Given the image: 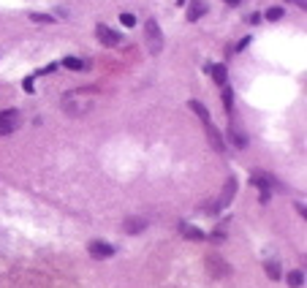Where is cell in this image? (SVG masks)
Here are the masks:
<instances>
[{"mask_svg":"<svg viewBox=\"0 0 307 288\" xmlns=\"http://www.w3.org/2000/svg\"><path fill=\"white\" fill-rule=\"evenodd\" d=\"M302 283H304V272H302V269H293V272H288V285L299 288Z\"/></svg>","mask_w":307,"mask_h":288,"instance_id":"2e32d148","label":"cell"},{"mask_svg":"<svg viewBox=\"0 0 307 288\" xmlns=\"http://www.w3.org/2000/svg\"><path fill=\"white\" fill-rule=\"evenodd\" d=\"M226 3H229V6H239L242 0H226Z\"/></svg>","mask_w":307,"mask_h":288,"instance_id":"d4e9b609","label":"cell"},{"mask_svg":"<svg viewBox=\"0 0 307 288\" xmlns=\"http://www.w3.org/2000/svg\"><path fill=\"white\" fill-rule=\"evenodd\" d=\"M19 123H22V115H19V109H6L0 112V133H14L19 128Z\"/></svg>","mask_w":307,"mask_h":288,"instance_id":"277c9868","label":"cell"},{"mask_svg":"<svg viewBox=\"0 0 307 288\" xmlns=\"http://www.w3.org/2000/svg\"><path fill=\"white\" fill-rule=\"evenodd\" d=\"M212 239H215V242H223L226 237H223V231H215V234H212Z\"/></svg>","mask_w":307,"mask_h":288,"instance_id":"cb8c5ba5","label":"cell"},{"mask_svg":"<svg viewBox=\"0 0 307 288\" xmlns=\"http://www.w3.org/2000/svg\"><path fill=\"white\" fill-rule=\"evenodd\" d=\"M63 65H65L68 71H82V68H84V63H82L79 57H65V60H63Z\"/></svg>","mask_w":307,"mask_h":288,"instance_id":"ac0fdd59","label":"cell"},{"mask_svg":"<svg viewBox=\"0 0 307 288\" xmlns=\"http://www.w3.org/2000/svg\"><path fill=\"white\" fill-rule=\"evenodd\" d=\"M188 106H190L193 112H196V115H198V120H201L204 125H207V123H212V117H210V109H207V106H204L201 101H188Z\"/></svg>","mask_w":307,"mask_h":288,"instance_id":"7c38bea8","label":"cell"},{"mask_svg":"<svg viewBox=\"0 0 307 288\" xmlns=\"http://www.w3.org/2000/svg\"><path fill=\"white\" fill-rule=\"evenodd\" d=\"M264 269H266V274H269L272 280H280V264H277V261H266Z\"/></svg>","mask_w":307,"mask_h":288,"instance_id":"e0dca14e","label":"cell"},{"mask_svg":"<svg viewBox=\"0 0 307 288\" xmlns=\"http://www.w3.org/2000/svg\"><path fill=\"white\" fill-rule=\"evenodd\" d=\"M264 17L269 19V22H277V19H283V9H280V6H272V9L266 11Z\"/></svg>","mask_w":307,"mask_h":288,"instance_id":"d6986e66","label":"cell"},{"mask_svg":"<svg viewBox=\"0 0 307 288\" xmlns=\"http://www.w3.org/2000/svg\"><path fill=\"white\" fill-rule=\"evenodd\" d=\"M207 71H212V79H215V84L226 87V82H229V71H226V65H223V63L212 65V68H207Z\"/></svg>","mask_w":307,"mask_h":288,"instance_id":"8fae6325","label":"cell"},{"mask_svg":"<svg viewBox=\"0 0 307 288\" xmlns=\"http://www.w3.org/2000/svg\"><path fill=\"white\" fill-rule=\"evenodd\" d=\"M95 36H98V41L106 44V46H117L120 41H123V36H120L117 30L106 28V25H98V28H95Z\"/></svg>","mask_w":307,"mask_h":288,"instance_id":"8992f818","label":"cell"},{"mask_svg":"<svg viewBox=\"0 0 307 288\" xmlns=\"http://www.w3.org/2000/svg\"><path fill=\"white\" fill-rule=\"evenodd\" d=\"M30 19H33V22H41V25H49V22H55V19H52L49 14H30Z\"/></svg>","mask_w":307,"mask_h":288,"instance_id":"44dd1931","label":"cell"},{"mask_svg":"<svg viewBox=\"0 0 307 288\" xmlns=\"http://www.w3.org/2000/svg\"><path fill=\"white\" fill-rule=\"evenodd\" d=\"M163 30H161V25L155 22V19H147L144 22V44H147V49L152 52V55H161L163 52Z\"/></svg>","mask_w":307,"mask_h":288,"instance_id":"7a4b0ae2","label":"cell"},{"mask_svg":"<svg viewBox=\"0 0 307 288\" xmlns=\"http://www.w3.org/2000/svg\"><path fill=\"white\" fill-rule=\"evenodd\" d=\"M182 234L188 239H196V242H198V239H204V231H198L196 226H190V223H182Z\"/></svg>","mask_w":307,"mask_h":288,"instance_id":"9a60e30c","label":"cell"},{"mask_svg":"<svg viewBox=\"0 0 307 288\" xmlns=\"http://www.w3.org/2000/svg\"><path fill=\"white\" fill-rule=\"evenodd\" d=\"M204 11H207V3H204V0H193L190 9H188V22H196V19L201 17Z\"/></svg>","mask_w":307,"mask_h":288,"instance_id":"4fadbf2b","label":"cell"},{"mask_svg":"<svg viewBox=\"0 0 307 288\" xmlns=\"http://www.w3.org/2000/svg\"><path fill=\"white\" fill-rule=\"evenodd\" d=\"M120 22H123L125 28H133V25H136V17L133 14H120Z\"/></svg>","mask_w":307,"mask_h":288,"instance_id":"7402d4cb","label":"cell"},{"mask_svg":"<svg viewBox=\"0 0 307 288\" xmlns=\"http://www.w3.org/2000/svg\"><path fill=\"white\" fill-rule=\"evenodd\" d=\"M223 104H226V112L231 115V106H234V92L229 87H223Z\"/></svg>","mask_w":307,"mask_h":288,"instance_id":"ffe728a7","label":"cell"},{"mask_svg":"<svg viewBox=\"0 0 307 288\" xmlns=\"http://www.w3.org/2000/svg\"><path fill=\"white\" fill-rule=\"evenodd\" d=\"M144 229H147V220H144V218L131 215V218L123 220V231H125V234H139V231H144Z\"/></svg>","mask_w":307,"mask_h":288,"instance_id":"ba28073f","label":"cell"},{"mask_svg":"<svg viewBox=\"0 0 307 288\" xmlns=\"http://www.w3.org/2000/svg\"><path fill=\"white\" fill-rule=\"evenodd\" d=\"M204 266H207V272H210L212 280H226L231 274V266L226 264V258L218 256V253H210V256L204 258Z\"/></svg>","mask_w":307,"mask_h":288,"instance_id":"3957f363","label":"cell"},{"mask_svg":"<svg viewBox=\"0 0 307 288\" xmlns=\"http://www.w3.org/2000/svg\"><path fill=\"white\" fill-rule=\"evenodd\" d=\"M229 136H231V142H234L237 147H245L248 144V139H245V133H242V128L234 123V128H229Z\"/></svg>","mask_w":307,"mask_h":288,"instance_id":"5bb4252c","label":"cell"},{"mask_svg":"<svg viewBox=\"0 0 307 288\" xmlns=\"http://www.w3.org/2000/svg\"><path fill=\"white\" fill-rule=\"evenodd\" d=\"M261 19H264V17L258 14V11H253V14L248 17V22H250V25H258V22H261Z\"/></svg>","mask_w":307,"mask_h":288,"instance_id":"603a6c76","label":"cell"},{"mask_svg":"<svg viewBox=\"0 0 307 288\" xmlns=\"http://www.w3.org/2000/svg\"><path fill=\"white\" fill-rule=\"evenodd\" d=\"M90 90H82V92H68V95L60 101V109L65 112V115H71V117H79V115H87V112L92 109V101L90 98H84Z\"/></svg>","mask_w":307,"mask_h":288,"instance_id":"6da1fadb","label":"cell"},{"mask_svg":"<svg viewBox=\"0 0 307 288\" xmlns=\"http://www.w3.org/2000/svg\"><path fill=\"white\" fill-rule=\"evenodd\" d=\"M204 131H207V139H210L212 150L223 152V139H220V133H218V128H215V125H212V123H207V125H204Z\"/></svg>","mask_w":307,"mask_h":288,"instance_id":"30bf717a","label":"cell"},{"mask_svg":"<svg viewBox=\"0 0 307 288\" xmlns=\"http://www.w3.org/2000/svg\"><path fill=\"white\" fill-rule=\"evenodd\" d=\"M250 185H256L258 190H261V199L266 202V199H269V193H272V187H275V179H272L266 171H253L250 174Z\"/></svg>","mask_w":307,"mask_h":288,"instance_id":"5b68a950","label":"cell"},{"mask_svg":"<svg viewBox=\"0 0 307 288\" xmlns=\"http://www.w3.org/2000/svg\"><path fill=\"white\" fill-rule=\"evenodd\" d=\"M87 250H90L92 258H109V256H115V247H112L109 242H90Z\"/></svg>","mask_w":307,"mask_h":288,"instance_id":"52a82bcc","label":"cell"},{"mask_svg":"<svg viewBox=\"0 0 307 288\" xmlns=\"http://www.w3.org/2000/svg\"><path fill=\"white\" fill-rule=\"evenodd\" d=\"M237 177H229V179H226V185H223V196H220V202H218V207H226V204H229L231 202V199H234L237 196Z\"/></svg>","mask_w":307,"mask_h":288,"instance_id":"9c48e42d","label":"cell"}]
</instances>
